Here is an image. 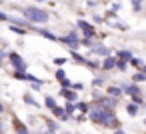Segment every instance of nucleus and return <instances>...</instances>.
Masks as SVG:
<instances>
[{"label":"nucleus","instance_id":"23","mask_svg":"<svg viewBox=\"0 0 146 134\" xmlns=\"http://www.w3.org/2000/svg\"><path fill=\"white\" fill-rule=\"evenodd\" d=\"M10 30H12V32H16V34H20V36H24V34H26V28H20V26H10Z\"/></svg>","mask_w":146,"mask_h":134},{"label":"nucleus","instance_id":"30","mask_svg":"<svg viewBox=\"0 0 146 134\" xmlns=\"http://www.w3.org/2000/svg\"><path fill=\"white\" fill-rule=\"evenodd\" d=\"M114 66H118V68H120V70H122V72H124V70H126V66H128V64H126V62H122V60H116V64H114Z\"/></svg>","mask_w":146,"mask_h":134},{"label":"nucleus","instance_id":"25","mask_svg":"<svg viewBox=\"0 0 146 134\" xmlns=\"http://www.w3.org/2000/svg\"><path fill=\"white\" fill-rule=\"evenodd\" d=\"M132 8H134V12H140L142 10V2L140 0H132Z\"/></svg>","mask_w":146,"mask_h":134},{"label":"nucleus","instance_id":"12","mask_svg":"<svg viewBox=\"0 0 146 134\" xmlns=\"http://www.w3.org/2000/svg\"><path fill=\"white\" fill-rule=\"evenodd\" d=\"M14 130H16V134H30V132H28V128L24 126V122H20L18 118L14 120Z\"/></svg>","mask_w":146,"mask_h":134},{"label":"nucleus","instance_id":"7","mask_svg":"<svg viewBox=\"0 0 146 134\" xmlns=\"http://www.w3.org/2000/svg\"><path fill=\"white\" fill-rule=\"evenodd\" d=\"M124 94H128V96H140V88L136 86V84H126V86H122L120 88Z\"/></svg>","mask_w":146,"mask_h":134},{"label":"nucleus","instance_id":"5","mask_svg":"<svg viewBox=\"0 0 146 134\" xmlns=\"http://www.w3.org/2000/svg\"><path fill=\"white\" fill-rule=\"evenodd\" d=\"M104 112H106V110H100L98 106H92V108L88 110V118H90L92 122H96V124L102 126V122H104Z\"/></svg>","mask_w":146,"mask_h":134},{"label":"nucleus","instance_id":"3","mask_svg":"<svg viewBox=\"0 0 146 134\" xmlns=\"http://www.w3.org/2000/svg\"><path fill=\"white\" fill-rule=\"evenodd\" d=\"M58 40H60L62 44H66L68 48H72V52H74V50L80 46V38L76 36V32H70L68 36H62V38H58Z\"/></svg>","mask_w":146,"mask_h":134},{"label":"nucleus","instance_id":"24","mask_svg":"<svg viewBox=\"0 0 146 134\" xmlns=\"http://www.w3.org/2000/svg\"><path fill=\"white\" fill-rule=\"evenodd\" d=\"M70 90H74V92H78V90H84V84H82V82H72Z\"/></svg>","mask_w":146,"mask_h":134},{"label":"nucleus","instance_id":"31","mask_svg":"<svg viewBox=\"0 0 146 134\" xmlns=\"http://www.w3.org/2000/svg\"><path fill=\"white\" fill-rule=\"evenodd\" d=\"M54 64L62 66V64H66V58H54Z\"/></svg>","mask_w":146,"mask_h":134},{"label":"nucleus","instance_id":"38","mask_svg":"<svg viewBox=\"0 0 146 134\" xmlns=\"http://www.w3.org/2000/svg\"><path fill=\"white\" fill-rule=\"evenodd\" d=\"M114 134H126V132H124V130H120V128H116V130H114Z\"/></svg>","mask_w":146,"mask_h":134},{"label":"nucleus","instance_id":"20","mask_svg":"<svg viewBox=\"0 0 146 134\" xmlns=\"http://www.w3.org/2000/svg\"><path fill=\"white\" fill-rule=\"evenodd\" d=\"M24 102H26V104H30V106H38V102L34 100V96H32V94H24Z\"/></svg>","mask_w":146,"mask_h":134},{"label":"nucleus","instance_id":"14","mask_svg":"<svg viewBox=\"0 0 146 134\" xmlns=\"http://www.w3.org/2000/svg\"><path fill=\"white\" fill-rule=\"evenodd\" d=\"M108 94H110V98H118V96L122 94V90H120L118 86H110V88H108Z\"/></svg>","mask_w":146,"mask_h":134},{"label":"nucleus","instance_id":"10","mask_svg":"<svg viewBox=\"0 0 146 134\" xmlns=\"http://www.w3.org/2000/svg\"><path fill=\"white\" fill-rule=\"evenodd\" d=\"M114 64H116V56H106L104 62H102V68H104V70H112Z\"/></svg>","mask_w":146,"mask_h":134},{"label":"nucleus","instance_id":"2","mask_svg":"<svg viewBox=\"0 0 146 134\" xmlns=\"http://www.w3.org/2000/svg\"><path fill=\"white\" fill-rule=\"evenodd\" d=\"M78 28L82 30V38H84V40H92V38L96 36L94 26H90V24H88V22H84V20H78Z\"/></svg>","mask_w":146,"mask_h":134},{"label":"nucleus","instance_id":"29","mask_svg":"<svg viewBox=\"0 0 146 134\" xmlns=\"http://www.w3.org/2000/svg\"><path fill=\"white\" fill-rule=\"evenodd\" d=\"M70 86H72V82H70L68 78H64V80H62V88H60V90H68Z\"/></svg>","mask_w":146,"mask_h":134},{"label":"nucleus","instance_id":"9","mask_svg":"<svg viewBox=\"0 0 146 134\" xmlns=\"http://www.w3.org/2000/svg\"><path fill=\"white\" fill-rule=\"evenodd\" d=\"M34 30H36L38 34H42V36H44L46 40H50V42H56V40H58L56 34H52V32H48V30H44V28H34Z\"/></svg>","mask_w":146,"mask_h":134},{"label":"nucleus","instance_id":"37","mask_svg":"<svg viewBox=\"0 0 146 134\" xmlns=\"http://www.w3.org/2000/svg\"><path fill=\"white\" fill-rule=\"evenodd\" d=\"M34 134H50V132H48V130H36Z\"/></svg>","mask_w":146,"mask_h":134},{"label":"nucleus","instance_id":"19","mask_svg":"<svg viewBox=\"0 0 146 134\" xmlns=\"http://www.w3.org/2000/svg\"><path fill=\"white\" fill-rule=\"evenodd\" d=\"M146 80V72H144V68H142V72H136L134 74V82H144Z\"/></svg>","mask_w":146,"mask_h":134},{"label":"nucleus","instance_id":"18","mask_svg":"<svg viewBox=\"0 0 146 134\" xmlns=\"http://www.w3.org/2000/svg\"><path fill=\"white\" fill-rule=\"evenodd\" d=\"M44 104H46V108H50V110H52V108H56V100H54L50 94L44 98Z\"/></svg>","mask_w":146,"mask_h":134},{"label":"nucleus","instance_id":"16","mask_svg":"<svg viewBox=\"0 0 146 134\" xmlns=\"http://www.w3.org/2000/svg\"><path fill=\"white\" fill-rule=\"evenodd\" d=\"M46 126H48V132H50V134H54V132L58 130V122H54V120H50V118L46 120Z\"/></svg>","mask_w":146,"mask_h":134},{"label":"nucleus","instance_id":"4","mask_svg":"<svg viewBox=\"0 0 146 134\" xmlns=\"http://www.w3.org/2000/svg\"><path fill=\"white\" fill-rule=\"evenodd\" d=\"M8 58H10L12 66H14V72H24V70H26V64H24V60H22V56H20V54L10 52V54H8Z\"/></svg>","mask_w":146,"mask_h":134},{"label":"nucleus","instance_id":"40","mask_svg":"<svg viewBox=\"0 0 146 134\" xmlns=\"http://www.w3.org/2000/svg\"><path fill=\"white\" fill-rule=\"evenodd\" d=\"M36 2H44V0H36Z\"/></svg>","mask_w":146,"mask_h":134},{"label":"nucleus","instance_id":"6","mask_svg":"<svg viewBox=\"0 0 146 134\" xmlns=\"http://www.w3.org/2000/svg\"><path fill=\"white\" fill-rule=\"evenodd\" d=\"M116 104H118L116 98H98V104H96V106H98L100 110H110V112H112V110L116 108Z\"/></svg>","mask_w":146,"mask_h":134},{"label":"nucleus","instance_id":"28","mask_svg":"<svg viewBox=\"0 0 146 134\" xmlns=\"http://www.w3.org/2000/svg\"><path fill=\"white\" fill-rule=\"evenodd\" d=\"M56 78H58V80H60V82H62V80H64V78H66V72H64V70H62V68H58V70H56Z\"/></svg>","mask_w":146,"mask_h":134},{"label":"nucleus","instance_id":"36","mask_svg":"<svg viewBox=\"0 0 146 134\" xmlns=\"http://www.w3.org/2000/svg\"><path fill=\"white\" fill-rule=\"evenodd\" d=\"M74 120H78V122H82V120H86V116H84V114H78V116H76Z\"/></svg>","mask_w":146,"mask_h":134},{"label":"nucleus","instance_id":"41","mask_svg":"<svg viewBox=\"0 0 146 134\" xmlns=\"http://www.w3.org/2000/svg\"><path fill=\"white\" fill-rule=\"evenodd\" d=\"M0 2H2V0H0Z\"/></svg>","mask_w":146,"mask_h":134},{"label":"nucleus","instance_id":"11","mask_svg":"<svg viewBox=\"0 0 146 134\" xmlns=\"http://www.w3.org/2000/svg\"><path fill=\"white\" fill-rule=\"evenodd\" d=\"M60 94H62L64 98H68L70 102H78V94H76L74 90H70V88H68V90H60Z\"/></svg>","mask_w":146,"mask_h":134},{"label":"nucleus","instance_id":"21","mask_svg":"<svg viewBox=\"0 0 146 134\" xmlns=\"http://www.w3.org/2000/svg\"><path fill=\"white\" fill-rule=\"evenodd\" d=\"M62 110H64L68 116H72V112H74V102H66V106H64Z\"/></svg>","mask_w":146,"mask_h":134},{"label":"nucleus","instance_id":"22","mask_svg":"<svg viewBox=\"0 0 146 134\" xmlns=\"http://www.w3.org/2000/svg\"><path fill=\"white\" fill-rule=\"evenodd\" d=\"M126 112H128L130 116H136V114H138V106H134V104H128V106H126Z\"/></svg>","mask_w":146,"mask_h":134},{"label":"nucleus","instance_id":"33","mask_svg":"<svg viewBox=\"0 0 146 134\" xmlns=\"http://www.w3.org/2000/svg\"><path fill=\"white\" fill-rule=\"evenodd\" d=\"M0 20H2V22H8V14H4V12H0Z\"/></svg>","mask_w":146,"mask_h":134},{"label":"nucleus","instance_id":"8","mask_svg":"<svg viewBox=\"0 0 146 134\" xmlns=\"http://www.w3.org/2000/svg\"><path fill=\"white\" fill-rule=\"evenodd\" d=\"M90 52H92V54H100V56H108V54H110V50H108L104 44H92Z\"/></svg>","mask_w":146,"mask_h":134},{"label":"nucleus","instance_id":"26","mask_svg":"<svg viewBox=\"0 0 146 134\" xmlns=\"http://www.w3.org/2000/svg\"><path fill=\"white\" fill-rule=\"evenodd\" d=\"M132 104H134V106H138V108H140V106H142V104H144V102H142V96H132Z\"/></svg>","mask_w":146,"mask_h":134},{"label":"nucleus","instance_id":"34","mask_svg":"<svg viewBox=\"0 0 146 134\" xmlns=\"http://www.w3.org/2000/svg\"><path fill=\"white\" fill-rule=\"evenodd\" d=\"M100 84H102L100 78H94V80H92V86H100Z\"/></svg>","mask_w":146,"mask_h":134},{"label":"nucleus","instance_id":"13","mask_svg":"<svg viewBox=\"0 0 146 134\" xmlns=\"http://www.w3.org/2000/svg\"><path fill=\"white\" fill-rule=\"evenodd\" d=\"M116 56H118L122 62H130V58H132V52H130V50H118V52H116Z\"/></svg>","mask_w":146,"mask_h":134},{"label":"nucleus","instance_id":"15","mask_svg":"<svg viewBox=\"0 0 146 134\" xmlns=\"http://www.w3.org/2000/svg\"><path fill=\"white\" fill-rule=\"evenodd\" d=\"M74 110H80V112L84 114V112H88V110H90V106H88L86 102H76V104H74Z\"/></svg>","mask_w":146,"mask_h":134},{"label":"nucleus","instance_id":"39","mask_svg":"<svg viewBox=\"0 0 146 134\" xmlns=\"http://www.w3.org/2000/svg\"><path fill=\"white\" fill-rule=\"evenodd\" d=\"M2 112H4V104H2V102H0V114H2Z\"/></svg>","mask_w":146,"mask_h":134},{"label":"nucleus","instance_id":"27","mask_svg":"<svg viewBox=\"0 0 146 134\" xmlns=\"http://www.w3.org/2000/svg\"><path fill=\"white\" fill-rule=\"evenodd\" d=\"M14 78H18V80H28V74H26V72H14Z\"/></svg>","mask_w":146,"mask_h":134},{"label":"nucleus","instance_id":"17","mask_svg":"<svg viewBox=\"0 0 146 134\" xmlns=\"http://www.w3.org/2000/svg\"><path fill=\"white\" fill-rule=\"evenodd\" d=\"M130 64H134V66H138L140 70L144 68V60H142V58H138V56H132V58H130Z\"/></svg>","mask_w":146,"mask_h":134},{"label":"nucleus","instance_id":"1","mask_svg":"<svg viewBox=\"0 0 146 134\" xmlns=\"http://www.w3.org/2000/svg\"><path fill=\"white\" fill-rule=\"evenodd\" d=\"M22 14H24V20L30 24V22H36V24H46L50 14L42 8H36V6H26L22 8Z\"/></svg>","mask_w":146,"mask_h":134},{"label":"nucleus","instance_id":"35","mask_svg":"<svg viewBox=\"0 0 146 134\" xmlns=\"http://www.w3.org/2000/svg\"><path fill=\"white\" fill-rule=\"evenodd\" d=\"M8 56V52H2V50H0V64H2V60Z\"/></svg>","mask_w":146,"mask_h":134},{"label":"nucleus","instance_id":"32","mask_svg":"<svg viewBox=\"0 0 146 134\" xmlns=\"http://www.w3.org/2000/svg\"><path fill=\"white\" fill-rule=\"evenodd\" d=\"M4 130H6V124H4V120H0V134H4Z\"/></svg>","mask_w":146,"mask_h":134}]
</instances>
